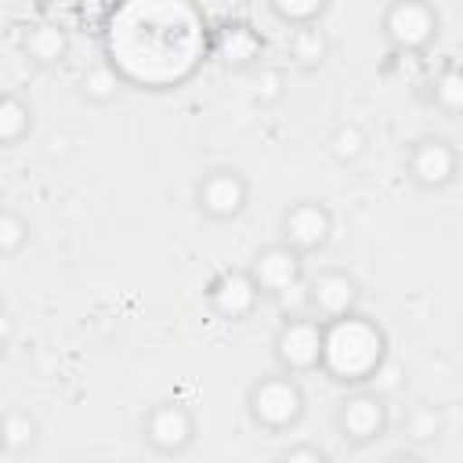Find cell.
Instances as JSON below:
<instances>
[{
  "mask_svg": "<svg viewBox=\"0 0 463 463\" xmlns=\"http://www.w3.org/2000/svg\"><path fill=\"white\" fill-rule=\"evenodd\" d=\"M329 232H333V213L318 199H297V203H289L286 213H282V221H279V242L289 246L297 257L318 253L329 242Z\"/></svg>",
  "mask_w": 463,
  "mask_h": 463,
  "instance_id": "obj_6",
  "label": "cell"
},
{
  "mask_svg": "<svg viewBox=\"0 0 463 463\" xmlns=\"http://www.w3.org/2000/svg\"><path fill=\"white\" fill-rule=\"evenodd\" d=\"M0 315H4V304H0Z\"/></svg>",
  "mask_w": 463,
  "mask_h": 463,
  "instance_id": "obj_30",
  "label": "cell"
},
{
  "mask_svg": "<svg viewBox=\"0 0 463 463\" xmlns=\"http://www.w3.org/2000/svg\"><path fill=\"white\" fill-rule=\"evenodd\" d=\"M358 282L354 275L340 271V268H329V271H318L307 289H304V300H307V311L311 318L318 322H333V318H344V315H354L358 307Z\"/></svg>",
  "mask_w": 463,
  "mask_h": 463,
  "instance_id": "obj_11",
  "label": "cell"
},
{
  "mask_svg": "<svg viewBox=\"0 0 463 463\" xmlns=\"http://www.w3.org/2000/svg\"><path fill=\"white\" fill-rule=\"evenodd\" d=\"M380 29L394 51L416 54V51H427L438 36V11L423 0H394L383 7Z\"/></svg>",
  "mask_w": 463,
  "mask_h": 463,
  "instance_id": "obj_4",
  "label": "cell"
},
{
  "mask_svg": "<svg viewBox=\"0 0 463 463\" xmlns=\"http://www.w3.org/2000/svg\"><path fill=\"white\" fill-rule=\"evenodd\" d=\"M80 94H83L90 105H109V101H116V94H119V76H116V69L105 65V61L90 65V69L83 72V80H80Z\"/></svg>",
  "mask_w": 463,
  "mask_h": 463,
  "instance_id": "obj_19",
  "label": "cell"
},
{
  "mask_svg": "<svg viewBox=\"0 0 463 463\" xmlns=\"http://www.w3.org/2000/svg\"><path fill=\"white\" fill-rule=\"evenodd\" d=\"M279 463H329V456H326L318 445L300 441V445H289V449L279 456Z\"/></svg>",
  "mask_w": 463,
  "mask_h": 463,
  "instance_id": "obj_26",
  "label": "cell"
},
{
  "mask_svg": "<svg viewBox=\"0 0 463 463\" xmlns=\"http://www.w3.org/2000/svg\"><path fill=\"white\" fill-rule=\"evenodd\" d=\"M405 166H409L412 184H420L427 192H438V188H449L456 181L459 152L445 137H420V141H412Z\"/></svg>",
  "mask_w": 463,
  "mask_h": 463,
  "instance_id": "obj_10",
  "label": "cell"
},
{
  "mask_svg": "<svg viewBox=\"0 0 463 463\" xmlns=\"http://www.w3.org/2000/svg\"><path fill=\"white\" fill-rule=\"evenodd\" d=\"M304 405H307L304 387L289 373H268V376L253 380L246 391L250 420L268 434H282V430L297 427L304 416Z\"/></svg>",
  "mask_w": 463,
  "mask_h": 463,
  "instance_id": "obj_2",
  "label": "cell"
},
{
  "mask_svg": "<svg viewBox=\"0 0 463 463\" xmlns=\"http://www.w3.org/2000/svg\"><path fill=\"white\" fill-rule=\"evenodd\" d=\"M246 275L253 279V286H257L260 297H282V293H289V289L300 286V279H304V257H297L282 242H271V246H260L253 253Z\"/></svg>",
  "mask_w": 463,
  "mask_h": 463,
  "instance_id": "obj_9",
  "label": "cell"
},
{
  "mask_svg": "<svg viewBox=\"0 0 463 463\" xmlns=\"http://www.w3.org/2000/svg\"><path fill=\"white\" fill-rule=\"evenodd\" d=\"M275 362L279 373L300 376V373H315L322 362V322L311 315H286V322L275 329Z\"/></svg>",
  "mask_w": 463,
  "mask_h": 463,
  "instance_id": "obj_3",
  "label": "cell"
},
{
  "mask_svg": "<svg viewBox=\"0 0 463 463\" xmlns=\"http://www.w3.org/2000/svg\"><path fill=\"white\" fill-rule=\"evenodd\" d=\"M387 463H427V459H423L420 452H394Z\"/></svg>",
  "mask_w": 463,
  "mask_h": 463,
  "instance_id": "obj_28",
  "label": "cell"
},
{
  "mask_svg": "<svg viewBox=\"0 0 463 463\" xmlns=\"http://www.w3.org/2000/svg\"><path fill=\"white\" fill-rule=\"evenodd\" d=\"M195 430H199L195 412L184 402H177V398L156 402L145 412V420H141L145 445L152 452H159V456H181V452H188L195 445Z\"/></svg>",
  "mask_w": 463,
  "mask_h": 463,
  "instance_id": "obj_5",
  "label": "cell"
},
{
  "mask_svg": "<svg viewBox=\"0 0 463 463\" xmlns=\"http://www.w3.org/2000/svg\"><path fill=\"white\" fill-rule=\"evenodd\" d=\"M387 402L373 391H354L336 405V430L351 445H369L387 434Z\"/></svg>",
  "mask_w": 463,
  "mask_h": 463,
  "instance_id": "obj_8",
  "label": "cell"
},
{
  "mask_svg": "<svg viewBox=\"0 0 463 463\" xmlns=\"http://www.w3.org/2000/svg\"><path fill=\"white\" fill-rule=\"evenodd\" d=\"M33 134V109L14 90H0V148H11Z\"/></svg>",
  "mask_w": 463,
  "mask_h": 463,
  "instance_id": "obj_14",
  "label": "cell"
},
{
  "mask_svg": "<svg viewBox=\"0 0 463 463\" xmlns=\"http://www.w3.org/2000/svg\"><path fill=\"white\" fill-rule=\"evenodd\" d=\"M221 58H224V65H232V69L253 65V61L260 58V40H257V33H253L250 25H232V29H224V36H221Z\"/></svg>",
  "mask_w": 463,
  "mask_h": 463,
  "instance_id": "obj_17",
  "label": "cell"
},
{
  "mask_svg": "<svg viewBox=\"0 0 463 463\" xmlns=\"http://www.w3.org/2000/svg\"><path fill=\"white\" fill-rule=\"evenodd\" d=\"M206 300H210V307H213L217 318L242 322V318H250V315L257 311L260 293H257V286H253V279H250L246 271H232V268H228V271H221V275L210 282Z\"/></svg>",
  "mask_w": 463,
  "mask_h": 463,
  "instance_id": "obj_12",
  "label": "cell"
},
{
  "mask_svg": "<svg viewBox=\"0 0 463 463\" xmlns=\"http://www.w3.org/2000/svg\"><path fill=\"white\" fill-rule=\"evenodd\" d=\"M29 246V221L14 206H0V257H18Z\"/></svg>",
  "mask_w": 463,
  "mask_h": 463,
  "instance_id": "obj_22",
  "label": "cell"
},
{
  "mask_svg": "<svg viewBox=\"0 0 463 463\" xmlns=\"http://www.w3.org/2000/svg\"><path fill=\"white\" fill-rule=\"evenodd\" d=\"M271 14L279 22H286L289 29H300V25H318V18L326 14V4H318V0H271Z\"/></svg>",
  "mask_w": 463,
  "mask_h": 463,
  "instance_id": "obj_23",
  "label": "cell"
},
{
  "mask_svg": "<svg viewBox=\"0 0 463 463\" xmlns=\"http://www.w3.org/2000/svg\"><path fill=\"white\" fill-rule=\"evenodd\" d=\"M402 430H405L409 441L430 445V441L441 434V412H438L434 405H412V409L405 412V420H402Z\"/></svg>",
  "mask_w": 463,
  "mask_h": 463,
  "instance_id": "obj_21",
  "label": "cell"
},
{
  "mask_svg": "<svg viewBox=\"0 0 463 463\" xmlns=\"http://www.w3.org/2000/svg\"><path fill=\"white\" fill-rule=\"evenodd\" d=\"M7 344H11V322L0 315V358H4V351H7Z\"/></svg>",
  "mask_w": 463,
  "mask_h": 463,
  "instance_id": "obj_27",
  "label": "cell"
},
{
  "mask_svg": "<svg viewBox=\"0 0 463 463\" xmlns=\"http://www.w3.org/2000/svg\"><path fill=\"white\" fill-rule=\"evenodd\" d=\"M36 420L29 409H7L0 412V441H4V452H29L36 445Z\"/></svg>",
  "mask_w": 463,
  "mask_h": 463,
  "instance_id": "obj_16",
  "label": "cell"
},
{
  "mask_svg": "<svg viewBox=\"0 0 463 463\" xmlns=\"http://www.w3.org/2000/svg\"><path fill=\"white\" fill-rule=\"evenodd\" d=\"M430 105L445 116L463 112V76H459V69H441L430 80Z\"/></svg>",
  "mask_w": 463,
  "mask_h": 463,
  "instance_id": "obj_20",
  "label": "cell"
},
{
  "mask_svg": "<svg viewBox=\"0 0 463 463\" xmlns=\"http://www.w3.org/2000/svg\"><path fill=\"white\" fill-rule=\"evenodd\" d=\"M282 87H286V76H282L279 69H257V87H253V94H257L260 105L279 101V98H282Z\"/></svg>",
  "mask_w": 463,
  "mask_h": 463,
  "instance_id": "obj_25",
  "label": "cell"
},
{
  "mask_svg": "<svg viewBox=\"0 0 463 463\" xmlns=\"http://www.w3.org/2000/svg\"><path fill=\"white\" fill-rule=\"evenodd\" d=\"M387 358V336L383 329L365 315H344L333 322H322V362L333 380L340 383H369L376 365Z\"/></svg>",
  "mask_w": 463,
  "mask_h": 463,
  "instance_id": "obj_1",
  "label": "cell"
},
{
  "mask_svg": "<svg viewBox=\"0 0 463 463\" xmlns=\"http://www.w3.org/2000/svg\"><path fill=\"white\" fill-rule=\"evenodd\" d=\"M25 54L36 65H61L69 54V33L58 22H40L25 33Z\"/></svg>",
  "mask_w": 463,
  "mask_h": 463,
  "instance_id": "obj_13",
  "label": "cell"
},
{
  "mask_svg": "<svg viewBox=\"0 0 463 463\" xmlns=\"http://www.w3.org/2000/svg\"><path fill=\"white\" fill-rule=\"evenodd\" d=\"M0 452H4V441H0Z\"/></svg>",
  "mask_w": 463,
  "mask_h": 463,
  "instance_id": "obj_29",
  "label": "cell"
},
{
  "mask_svg": "<svg viewBox=\"0 0 463 463\" xmlns=\"http://www.w3.org/2000/svg\"><path fill=\"white\" fill-rule=\"evenodd\" d=\"M365 145H369V137H365V130H362L354 119H344V123H336V127L326 134V148H329V156H333L336 163H354V159H362V156H365Z\"/></svg>",
  "mask_w": 463,
  "mask_h": 463,
  "instance_id": "obj_18",
  "label": "cell"
},
{
  "mask_svg": "<svg viewBox=\"0 0 463 463\" xmlns=\"http://www.w3.org/2000/svg\"><path fill=\"white\" fill-rule=\"evenodd\" d=\"M250 203V181L235 166H213L195 184V206L210 221H235Z\"/></svg>",
  "mask_w": 463,
  "mask_h": 463,
  "instance_id": "obj_7",
  "label": "cell"
},
{
  "mask_svg": "<svg viewBox=\"0 0 463 463\" xmlns=\"http://www.w3.org/2000/svg\"><path fill=\"white\" fill-rule=\"evenodd\" d=\"M402 383H405V369H402L398 362H391V358H383V362L376 365V373L369 376V391H373V394H380V398L394 394Z\"/></svg>",
  "mask_w": 463,
  "mask_h": 463,
  "instance_id": "obj_24",
  "label": "cell"
},
{
  "mask_svg": "<svg viewBox=\"0 0 463 463\" xmlns=\"http://www.w3.org/2000/svg\"><path fill=\"white\" fill-rule=\"evenodd\" d=\"M289 58L300 69H318L329 58V36L322 25H300L289 36Z\"/></svg>",
  "mask_w": 463,
  "mask_h": 463,
  "instance_id": "obj_15",
  "label": "cell"
}]
</instances>
